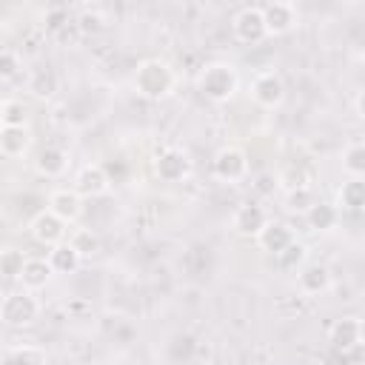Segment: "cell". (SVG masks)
<instances>
[{
	"instance_id": "cb8c5ba5",
	"label": "cell",
	"mask_w": 365,
	"mask_h": 365,
	"mask_svg": "<svg viewBox=\"0 0 365 365\" xmlns=\"http://www.w3.org/2000/svg\"><path fill=\"white\" fill-rule=\"evenodd\" d=\"M6 362H9V365H48L46 351L37 348V345H17V348L9 354Z\"/></svg>"
},
{
	"instance_id": "d6a6232c",
	"label": "cell",
	"mask_w": 365,
	"mask_h": 365,
	"mask_svg": "<svg viewBox=\"0 0 365 365\" xmlns=\"http://www.w3.org/2000/svg\"><path fill=\"white\" fill-rule=\"evenodd\" d=\"M345 362L348 365H365V342H356L345 351Z\"/></svg>"
},
{
	"instance_id": "f1b7e54d",
	"label": "cell",
	"mask_w": 365,
	"mask_h": 365,
	"mask_svg": "<svg viewBox=\"0 0 365 365\" xmlns=\"http://www.w3.org/2000/svg\"><path fill=\"white\" fill-rule=\"evenodd\" d=\"M305 257H308V248L302 245V242H291L285 251H279L277 254V262H279V268H285V271H294L297 265H302L305 262Z\"/></svg>"
},
{
	"instance_id": "5b68a950",
	"label": "cell",
	"mask_w": 365,
	"mask_h": 365,
	"mask_svg": "<svg viewBox=\"0 0 365 365\" xmlns=\"http://www.w3.org/2000/svg\"><path fill=\"white\" fill-rule=\"evenodd\" d=\"M214 177L222 182H240L248 174V154L240 145H222L211 160Z\"/></svg>"
},
{
	"instance_id": "8d00e7d4",
	"label": "cell",
	"mask_w": 365,
	"mask_h": 365,
	"mask_svg": "<svg viewBox=\"0 0 365 365\" xmlns=\"http://www.w3.org/2000/svg\"><path fill=\"white\" fill-rule=\"evenodd\" d=\"M6 365H9V362H6Z\"/></svg>"
},
{
	"instance_id": "603a6c76",
	"label": "cell",
	"mask_w": 365,
	"mask_h": 365,
	"mask_svg": "<svg viewBox=\"0 0 365 365\" xmlns=\"http://www.w3.org/2000/svg\"><path fill=\"white\" fill-rule=\"evenodd\" d=\"M342 168L348 177L365 180V143H351L342 151Z\"/></svg>"
},
{
	"instance_id": "30bf717a",
	"label": "cell",
	"mask_w": 365,
	"mask_h": 365,
	"mask_svg": "<svg viewBox=\"0 0 365 365\" xmlns=\"http://www.w3.org/2000/svg\"><path fill=\"white\" fill-rule=\"evenodd\" d=\"M262 17H265L268 34H288L297 26V20H299L297 6L294 3H282V0L262 6Z\"/></svg>"
},
{
	"instance_id": "277c9868",
	"label": "cell",
	"mask_w": 365,
	"mask_h": 365,
	"mask_svg": "<svg viewBox=\"0 0 365 365\" xmlns=\"http://www.w3.org/2000/svg\"><path fill=\"white\" fill-rule=\"evenodd\" d=\"M231 31L234 37L242 43V46H257L268 37V29H265V17H262V9L257 6H245L234 14L231 20Z\"/></svg>"
},
{
	"instance_id": "52a82bcc",
	"label": "cell",
	"mask_w": 365,
	"mask_h": 365,
	"mask_svg": "<svg viewBox=\"0 0 365 365\" xmlns=\"http://www.w3.org/2000/svg\"><path fill=\"white\" fill-rule=\"evenodd\" d=\"M154 174L163 180V182H180L191 174V160L182 148H163L154 160Z\"/></svg>"
},
{
	"instance_id": "836d02e7",
	"label": "cell",
	"mask_w": 365,
	"mask_h": 365,
	"mask_svg": "<svg viewBox=\"0 0 365 365\" xmlns=\"http://www.w3.org/2000/svg\"><path fill=\"white\" fill-rule=\"evenodd\" d=\"M46 20H48V29H60L63 23H68V14H66L63 9H48Z\"/></svg>"
},
{
	"instance_id": "d590c367",
	"label": "cell",
	"mask_w": 365,
	"mask_h": 365,
	"mask_svg": "<svg viewBox=\"0 0 365 365\" xmlns=\"http://www.w3.org/2000/svg\"><path fill=\"white\" fill-rule=\"evenodd\" d=\"M359 342H365V319H359Z\"/></svg>"
},
{
	"instance_id": "e575fe53",
	"label": "cell",
	"mask_w": 365,
	"mask_h": 365,
	"mask_svg": "<svg viewBox=\"0 0 365 365\" xmlns=\"http://www.w3.org/2000/svg\"><path fill=\"white\" fill-rule=\"evenodd\" d=\"M354 108H356V114L365 120V88L356 94V100H354Z\"/></svg>"
},
{
	"instance_id": "d6986e66",
	"label": "cell",
	"mask_w": 365,
	"mask_h": 365,
	"mask_svg": "<svg viewBox=\"0 0 365 365\" xmlns=\"http://www.w3.org/2000/svg\"><path fill=\"white\" fill-rule=\"evenodd\" d=\"M328 339H331V345H334L336 351L345 354L351 345L359 342V319H356V317H342V319H336V322L331 325Z\"/></svg>"
},
{
	"instance_id": "484cf974",
	"label": "cell",
	"mask_w": 365,
	"mask_h": 365,
	"mask_svg": "<svg viewBox=\"0 0 365 365\" xmlns=\"http://www.w3.org/2000/svg\"><path fill=\"white\" fill-rule=\"evenodd\" d=\"M68 242L80 251V257H91V254L100 251V237H97L91 228H77V231H71Z\"/></svg>"
},
{
	"instance_id": "f546056e",
	"label": "cell",
	"mask_w": 365,
	"mask_h": 365,
	"mask_svg": "<svg viewBox=\"0 0 365 365\" xmlns=\"http://www.w3.org/2000/svg\"><path fill=\"white\" fill-rule=\"evenodd\" d=\"M20 71V57L14 48H0V77L3 80H11L14 74Z\"/></svg>"
},
{
	"instance_id": "8fae6325",
	"label": "cell",
	"mask_w": 365,
	"mask_h": 365,
	"mask_svg": "<svg viewBox=\"0 0 365 365\" xmlns=\"http://www.w3.org/2000/svg\"><path fill=\"white\" fill-rule=\"evenodd\" d=\"M74 191L80 197H100V194H106L108 191V174H106V168L97 165V163L83 165L77 171V177H74Z\"/></svg>"
},
{
	"instance_id": "7a4b0ae2",
	"label": "cell",
	"mask_w": 365,
	"mask_h": 365,
	"mask_svg": "<svg viewBox=\"0 0 365 365\" xmlns=\"http://www.w3.org/2000/svg\"><path fill=\"white\" fill-rule=\"evenodd\" d=\"M197 88L211 103H228L240 88V74L231 63H208L197 77Z\"/></svg>"
},
{
	"instance_id": "6da1fadb",
	"label": "cell",
	"mask_w": 365,
	"mask_h": 365,
	"mask_svg": "<svg viewBox=\"0 0 365 365\" xmlns=\"http://www.w3.org/2000/svg\"><path fill=\"white\" fill-rule=\"evenodd\" d=\"M174 86H177V74H174V68H171L165 60H160V57L143 60V63L137 66V71H134V88H137V94L145 97V100H165V97L174 91Z\"/></svg>"
},
{
	"instance_id": "d4e9b609",
	"label": "cell",
	"mask_w": 365,
	"mask_h": 365,
	"mask_svg": "<svg viewBox=\"0 0 365 365\" xmlns=\"http://www.w3.org/2000/svg\"><path fill=\"white\" fill-rule=\"evenodd\" d=\"M314 205H317V197H314L311 185L308 188H291L285 194V208L294 211V214H308Z\"/></svg>"
},
{
	"instance_id": "7c38bea8",
	"label": "cell",
	"mask_w": 365,
	"mask_h": 365,
	"mask_svg": "<svg viewBox=\"0 0 365 365\" xmlns=\"http://www.w3.org/2000/svg\"><path fill=\"white\" fill-rule=\"evenodd\" d=\"M291 242H294L291 225H285V222H279V220H268L265 228L257 234V245H259L262 251L274 254V257H277L279 251H285Z\"/></svg>"
},
{
	"instance_id": "4dcf8cb0",
	"label": "cell",
	"mask_w": 365,
	"mask_h": 365,
	"mask_svg": "<svg viewBox=\"0 0 365 365\" xmlns=\"http://www.w3.org/2000/svg\"><path fill=\"white\" fill-rule=\"evenodd\" d=\"M103 14L100 11H91V9H86V11H80V17H77V26H80V31L83 34H94V31H100L103 29Z\"/></svg>"
},
{
	"instance_id": "ffe728a7",
	"label": "cell",
	"mask_w": 365,
	"mask_h": 365,
	"mask_svg": "<svg viewBox=\"0 0 365 365\" xmlns=\"http://www.w3.org/2000/svg\"><path fill=\"white\" fill-rule=\"evenodd\" d=\"M29 91L34 94V97H40V100H48V97H54L57 94V74L48 68V66H40V68H34L31 74H29Z\"/></svg>"
},
{
	"instance_id": "44dd1931",
	"label": "cell",
	"mask_w": 365,
	"mask_h": 365,
	"mask_svg": "<svg viewBox=\"0 0 365 365\" xmlns=\"http://www.w3.org/2000/svg\"><path fill=\"white\" fill-rule=\"evenodd\" d=\"M336 202L348 211H362L365 208V180L348 177L336 191Z\"/></svg>"
},
{
	"instance_id": "9a60e30c",
	"label": "cell",
	"mask_w": 365,
	"mask_h": 365,
	"mask_svg": "<svg viewBox=\"0 0 365 365\" xmlns=\"http://www.w3.org/2000/svg\"><path fill=\"white\" fill-rule=\"evenodd\" d=\"M31 145V131L26 125H3L0 128V151L3 157H23Z\"/></svg>"
},
{
	"instance_id": "ac0fdd59",
	"label": "cell",
	"mask_w": 365,
	"mask_h": 365,
	"mask_svg": "<svg viewBox=\"0 0 365 365\" xmlns=\"http://www.w3.org/2000/svg\"><path fill=\"white\" fill-rule=\"evenodd\" d=\"M48 265L54 268V274H74L77 268H80V262H83V257H80V251L66 240V242H60V245H54V248H48Z\"/></svg>"
},
{
	"instance_id": "ba28073f",
	"label": "cell",
	"mask_w": 365,
	"mask_h": 365,
	"mask_svg": "<svg viewBox=\"0 0 365 365\" xmlns=\"http://www.w3.org/2000/svg\"><path fill=\"white\" fill-rule=\"evenodd\" d=\"M251 97L262 108H277L285 100V83L277 71H259L251 83Z\"/></svg>"
},
{
	"instance_id": "2e32d148",
	"label": "cell",
	"mask_w": 365,
	"mask_h": 365,
	"mask_svg": "<svg viewBox=\"0 0 365 365\" xmlns=\"http://www.w3.org/2000/svg\"><path fill=\"white\" fill-rule=\"evenodd\" d=\"M34 168H37L40 177H60V174L68 168V154H66L60 145H43V148L37 151Z\"/></svg>"
},
{
	"instance_id": "e0dca14e",
	"label": "cell",
	"mask_w": 365,
	"mask_h": 365,
	"mask_svg": "<svg viewBox=\"0 0 365 365\" xmlns=\"http://www.w3.org/2000/svg\"><path fill=\"white\" fill-rule=\"evenodd\" d=\"M54 277V268L48 265V259L43 257H29L26 259V268L20 274V285L26 291H37V288H46V282Z\"/></svg>"
},
{
	"instance_id": "5bb4252c",
	"label": "cell",
	"mask_w": 365,
	"mask_h": 365,
	"mask_svg": "<svg viewBox=\"0 0 365 365\" xmlns=\"http://www.w3.org/2000/svg\"><path fill=\"white\" fill-rule=\"evenodd\" d=\"M297 282H299V291L302 294L317 297V294H325L331 288V271L325 265H319V262H308V265L299 268Z\"/></svg>"
},
{
	"instance_id": "3957f363",
	"label": "cell",
	"mask_w": 365,
	"mask_h": 365,
	"mask_svg": "<svg viewBox=\"0 0 365 365\" xmlns=\"http://www.w3.org/2000/svg\"><path fill=\"white\" fill-rule=\"evenodd\" d=\"M40 317V302L31 291L20 288V291H11L3 297L0 302V319L3 325L9 328H29L34 319Z\"/></svg>"
},
{
	"instance_id": "4316f807",
	"label": "cell",
	"mask_w": 365,
	"mask_h": 365,
	"mask_svg": "<svg viewBox=\"0 0 365 365\" xmlns=\"http://www.w3.org/2000/svg\"><path fill=\"white\" fill-rule=\"evenodd\" d=\"M23 268H26V257H23V251H17V248H6V251L0 254V271H3L6 279H20Z\"/></svg>"
},
{
	"instance_id": "7402d4cb",
	"label": "cell",
	"mask_w": 365,
	"mask_h": 365,
	"mask_svg": "<svg viewBox=\"0 0 365 365\" xmlns=\"http://www.w3.org/2000/svg\"><path fill=\"white\" fill-rule=\"evenodd\" d=\"M305 220H308V228L311 231H331L336 225V220H339V211H336V205L317 200V205L305 214Z\"/></svg>"
},
{
	"instance_id": "9c48e42d",
	"label": "cell",
	"mask_w": 365,
	"mask_h": 365,
	"mask_svg": "<svg viewBox=\"0 0 365 365\" xmlns=\"http://www.w3.org/2000/svg\"><path fill=\"white\" fill-rule=\"evenodd\" d=\"M265 222H268V214H265V208L259 202H242L231 217V228L240 237H254V240L265 228Z\"/></svg>"
},
{
	"instance_id": "1f68e13d",
	"label": "cell",
	"mask_w": 365,
	"mask_h": 365,
	"mask_svg": "<svg viewBox=\"0 0 365 365\" xmlns=\"http://www.w3.org/2000/svg\"><path fill=\"white\" fill-rule=\"evenodd\" d=\"M279 180L285 182L288 191H291V188H308V174H305L302 168H297V165H288Z\"/></svg>"
},
{
	"instance_id": "83f0119b",
	"label": "cell",
	"mask_w": 365,
	"mask_h": 365,
	"mask_svg": "<svg viewBox=\"0 0 365 365\" xmlns=\"http://www.w3.org/2000/svg\"><path fill=\"white\" fill-rule=\"evenodd\" d=\"M26 106H23V100H14V97H9V100H3L0 103V123L3 125H26Z\"/></svg>"
},
{
	"instance_id": "8992f818",
	"label": "cell",
	"mask_w": 365,
	"mask_h": 365,
	"mask_svg": "<svg viewBox=\"0 0 365 365\" xmlns=\"http://www.w3.org/2000/svg\"><path fill=\"white\" fill-rule=\"evenodd\" d=\"M66 225H68L66 220H60L51 208H46V211H40V214H34V217H31L29 231H31V237H34L40 245L54 248V245L66 242V231H68Z\"/></svg>"
},
{
	"instance_id": "4fadbf2b",
	"label": "cell",
	"mask_w": 365,
	"mask_h": 365,
	"mask_svg": "<svg viewBox=\"0 0 365 365\" xmlns=\"http://www.w3.org/2000/svg\"><path fill=\"white\" fill-rule=\"evenodd\" d=\"M48 208L66 220V222H77L80 214H83V197L74 191V188H57L51 197H48Z\"/></svg>"
}]
</instances>
